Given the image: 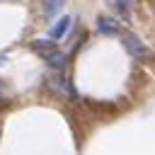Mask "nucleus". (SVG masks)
Masks as SVG:
<instances>
[{"mask_svg":"<svg viewBox=\"0 0 155 155\" xmlns=\"http://www.w3.org/2000/svg\"><path fill=\"white\" fill-rule=\"evenodd\" d=\"M121 41H124V48H126L133 58H140V61H143V58H150V48H148L136 34L124 31V34H121Z\"/></svg>","mask_w":155,"mask_h":155,"instance_id":"f257e3e1","label":"nucleus"},{"mask_svg":"<svg viewBox=\"0 0 155 155\" xmlns=\"http://www.w3.org/2000/svg\"><path fill=\"white\" fill-rule=\"evenodd\" d=\"M119 31H121V27H119V22H116L114 17H109V15H99V17H97V34L114 36V34H119Z\"/></svg>","mask_w":155,"mask_h":155,"instance_id":"f03ea898","label":"nucleus"},{"mask_svg":"<svg viewBox=\"0 0 155 155\" xmlns=\"http://www.w3.org/2000/svg\"><path fill=\"white\" fill-rule=\"evenodd\" d=\"M70 24H73V19H70V15H63V17H61V19H58V22H56V24L51 27V31H48V34H51V39H53V41H58V39H63V36L68 34V29H70Z\"/></svg>","mask_w":155,"mask_h":155,"instance_id":"7ed1b4c3","label":"nucleus"},{"mask_svg":"<svg viewBox=\"0 0 155 155\" xmlns=\"http://www.w3.org/2000/svg\"><path fill=\"white\" fill-rule=\"evenodd\" d=\"M29 48L34 51V53H39V56H46V53H51V51H56V41L48 36V39H34L31 44H29Z\"/></svg>","mask_w":155,"mask_h":155,"instance_id":"20e7f679","label":"nucleus"},{"mask_svg":"<svg viewBox=\"0 0 155 155\" xmlns=\"http://www.w3.org/2000/svg\"><path fill=\"white\" fill-rule=\"evenodd\" d=\"M58 94H63V97H68V99H78V92L73 90V85L65 80V78H56L53 80V85H51Z\"/></svg>","mask_w":155,"mask_h":155,"instance_id":"39448f33","label":"nucleus"},{"mask_svg":"<svg viewBox=\"0 0 155 155\" xmlns=\"http://www.w3.org/2000/svg\"><path fill=\"white\" fill-rule=\"evenodd\" d=\"M46 63H48L53 70H63V68H65V53L51 51V53H46Z\"/></svg>","mask_w":155,"mask_h":155,"instance_id":"423d86ee","label":"nucleus"},{"mask_svg":"<svg viewBox=\"0 0 155 155\" xmlns=\"http://www.w3.org/2000/svg\"><path fill=\"white\" fill-rule=\"evenodd\" d=\"M109 5L116 10V15H121L124 19H128L131 17V5H133V0H109Z\"/></svg>","mask_w":155,"mask_h":155,"instance_id":"0eeeda50","label":"nucleus"},{"mask_svg":"<svg viewBox=\"0 0 155 155\" xmlns=\"http://www.w3.org/2000/svg\"><path fill=\"white\" fill-rule=\"evenodd\" d=\"M63 7V0H44V17L46 19H53Z\"/></svg>","mask_w":155,"mask_h":155,"instance_id":"6e6552de","label":"nucleus"}]
</instances>
